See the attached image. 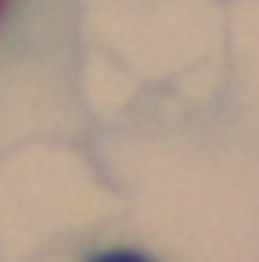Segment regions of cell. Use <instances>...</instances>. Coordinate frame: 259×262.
Here are the masks:
<instances>
[{"label":"cell","mask_w":259,"mask_h":262,"mask_svg":"<svg viewBox=\"0 0 259 262\" xmlns=\"http://www.w3.org/2000/svg\"><path fill=\"white\" fill-rule=\"evenodd\" d=\"M8 8H11V0H0V27H4V15H8Z\"/></svg>","instance_id":"6da1fadb"}]
</instances>
